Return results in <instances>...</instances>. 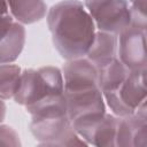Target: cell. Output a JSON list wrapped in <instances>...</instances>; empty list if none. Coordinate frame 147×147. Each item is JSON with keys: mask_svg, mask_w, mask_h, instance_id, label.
<instances>
[{"mask_svg": "<svg viewBox=\"0 0 147 147\" xmlns=\"http://www.w3.org/2000/svg\"><path fill=\"white\" fill-rule=\"evenodd\" d=\"M52 41L64 60L86 55L96 32L94 22L79 0H62L46 15Z\"/></svg>", "mask_w": 147, "mask_h": 147, "instance_id": "cell-1", "label": "cell"}, {"mask_svg": "<svg viewBox=\"0 0 147 147\" xmlns=\"http://www.w3.org/2000/svg\"><path fill=\"white\" fill-rule=\"evenodd\" d=\"M64 93V82L61 68L46 65L38 69H22L21 80L14 101L28 106L51 94Z\"/></svg>", "mask_w": 147, "mask_h": 147, "instance_id": "cell-2", "label": "cell"}, {"mask_svg": "<svg viewBox=\"0 0 147 147\" xmlns=\"http://www.w3.org/2000/svg\"><path fill=\"white\" fill-rule=\"evenodd\" d=\"M29 127L39 146H88L74 129L68 115L31 117Z\"/></svg>", "mask_w": 147, "mask_h": 147, "instance_id": "cell-3", "label": "cell"}, {"mask_svg": "<svg viewBox=\"0 0 147 147\" xmlns=\"http://www.w3.org/2000/svg\"><path fill=\"white\" fill-rule=\"evenodd\" d=\"M102 94L106 107L110 109L111 114L117 117L130 115L147 100L146 69L130 70L117 90Z\"/></svg>", "mask_w": 147, "mask_h": 147, "instance_id": "cell-4", "label": "cell"}, {"mask_svg": "<svg viewBox=\"0 0 147 147\" xmlns=\"http://www.w3.org/2000/svg\"><path fill=\"white\" fill-rule=\"evenodd\" d=\"M84 6L99 31L118 34L130 25L127 0H85Z\"/></svg>", "mask_w": 147, "mask_h": 147, "instance_id": "cell-5", "label": "cell"}, {"mask_svg": "<svg viewBox=\"0 0 147 147\" xmlns=\"http://www.w3.org/2000/svg\"><path fill=\"white\" fill-rule=\"evenodd\" d=\"M117 121V116L105 111L79 117L71 123L88 146L113 147L115 146Z\"/></svg>", "mask_w": 147, "mask_h": 147, "instance_id": "cell-6", "label": "cell"}, {"mask_svg": "<svg viewBox=\"0 0 147 147\" xmlns=\"http://www.w3.org/2000/svg\"><path fill=\"white\" fill-rule=\"evenodd\" d=\"M146 30L129 25L117 34V59L129 69H146Z\"/></svg>", "mask_w": 147, "mask_h": 147, "instance_id": "cell-7", "label": "cell"}, {"mask_svg": "<svg viewBox=\"0 0 147 147\" xmlns=\"http://www.w3.org/2000/svg\"><path fill=\"white\" fill-rule=\"evenodd\" d=\"M146 101L130 115L118 117L115 137L116 147H147Z\"/></svg>", "mask_w": 147, "mask_h": 147, "instance_id": "cell-8", "label": "cell"}, {"mask_svg": "<svg viewBox=\"0 0 147 147\" xmlns=\"http://www.w3.org/2000/svg\"><path fill=\"white\" fill-rule=\"evenodd\" d=\"M64 98L68 117L71 122L83 116L107 111L103 94L99 87L64 91Z\"/></svg>", "mask_w": 147, "mask_h": 147, "instance_id": "cell-9", "label": "cell"}, {"mask_svg": "<svg viewBox=\"0 0 147 147\" xmlns=\"http://www.w3.org/2000/svg\"><path fill=\"white\" fill-rule=\"evenodd\" d=\"M64 91H79L98 86V68L85 56L67 60L61 68Z\"/></svg>", "mask_w": 147, "mask_h": 147, "instance_id": "cell-10", "label": "cell"}, {"mask_svg": "<svg viewBox=\"0 0 147 147\" xmlns=\"http://www.w3.org/2000/svg\"><path fill=\"white\" fill-rule=\"evenodd\" d=\"M26 31L23 24L11 21L0 29V64L14 63L23 52Z\"/></svg>", "mask_w": 147, "mask_h": 147, "instance_id": "cell-11", "label": "cell"}, {"mask_svg": "<svg viewBox=\"0 0 147 147\" xmlns=\"http://www.w3.org/2000/svg\"><path fill=\"white\" fill-rule=\"evenodd\" d=\"M98 69L117 57V34L96 30L94 39L85 55Z\"/></svg>", "mask_w": 147, "mask_h": 147, "instance_id": "cell-12", "label": "cell"}, {"mask_svg": "<svg viewBox=\"0 0 147 147\" xmlns=\"http://www.w3.org/2000/svg\"><path fill=\"white\" fill-rule=\"evenodd\" d=\"M14 21L25 25L46 17L48 8L45 0H6Z\"/></svg>", "mask_w": 147, "mask_h": 147, "instance_id": "cell-13", "label": "cell"}, {"mask_svg": "<svg viewBox=\"0 0 147 147\" xmlns=\"http://www.w3.org/2000/svg\"><path fill=\"white\" fill-rule=\"evenodd\" d=\"M129 69L116 57L98 69V86L102 93L115 91L123 83Z\"/></svg>", "mask_w": 147, "mask_h": 147, "instance_id": "cell-14", "label": "cell"}, {"mask_svg": "<svg viewBox=\"0 0 147 147\" xmlns=\"http://www.w3.org/2000/svg\"><path fill=\"white\" fill-rule=\"evenodd\" d=\"M25 110L31 115V117L68 115L64 93L46 95L33 103L25 106Z\"/></svg>", "mask_w": 147, "mask_h": 147, "instance_id": "cell-15", "label": "cell"}, {"mask_svg": "<svg viewBox=\"0 0 147 147\" xmlns=\"http://www.w3.org/2000/svg\"><path fill=\"white\" fill-rule=\"evenodd\" d=\"M22 75V68L14 63L0 64V99H13L17 92Z\"/></svg>", "mask_w": 147, "mask_h": 147, "instance_id": "cell-16", "label": "cell"}, {"mask_svg": "<svg viewBox=\"0 0 147 147\" xmlns=\"http://www.w3.org/2000/svg\"><path fill=\"white\" fill-rule=\"evenodd\" d=\"M130 25L147 30V0H130Z\"/></svg>", "mask_w": 147, "mask_h": 147, "instance_id": "cell-17", "label": "cell"}, {"mask_svg": "<svg viewBox=\"0 0 147 147\" xmlns=\"http://www.w3.org/2000/svg\"><path fill=\"white\" fill-rule=\"evenodd\" d=\"M0 146H21L18 133L15 131V129L3 123L0 124Z\"/></svg>", "mask_w": 147, "mask_h": 147, "instance_id": "cell-18", "label": "cell"}, {"mask_svg": "<svg viewBox=\"0 0 147 147\" xmlns=\"http://www.w3.org/2000/svg\"><path fill=\"white\" fill-rule=\"evenodd\" d=\"M11 21H14V20L9 13L6 0H0V29L2 26L7 25L8 23H10Z\"/></svg>", "mask_w": 147, "mask_h": 147, "instance_id": "cell-19", "label": "cell"}, {"mask_svg": "<svg viewBox=\"0 0 147 147\" xmlns=\"http://www.w3.org/2000/svg\"><path fill=\"white\" fill-rule=\"evenodd\" d=\"M6 113H7V106L5 103V100L0 99V124L5 121Z\"/></svg>", "mask_w": 147, "mask_h": 147, "instance_id": "cell-20", "label": "cell"}]
</instances>
